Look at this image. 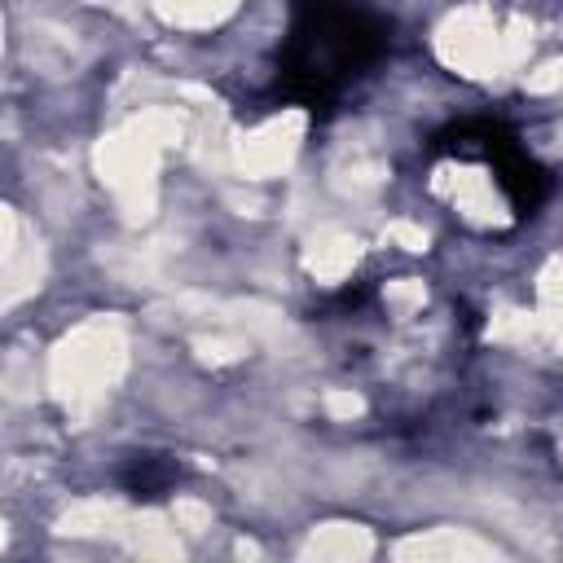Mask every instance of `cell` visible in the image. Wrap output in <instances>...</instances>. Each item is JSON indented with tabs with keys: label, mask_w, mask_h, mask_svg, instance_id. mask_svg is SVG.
<instances>
[{
	"label": "cell",
	"mask_w": 563,
	"mask_h": 563,
	"mask_svg": "<svg viewBox=\"0 0 563 563\" xmlns=\"http://www.w3.org/2000/svg\"><path fill=\"white\" fill-rule=\"evenodd\" d=\"M172 479H176V471H172V462H163V457H132V466L123 471V484H128V493L141 501H150V497H163L167 488H172Z\"/></svg>",
	"instance_id": "obj_3"
},
{
	"label": "cell",
	"mask_w": 563,
	"mask_h": 563,
	"mask_svg": "<svg viewBox=\"0 0 563 563\" xmlns=\"http://www.w3.org/2000/svg\"><path fill=\"white\" fill-rule=\"evenodd\" d=\"M387 22L356 0H299L277 57V101L330 114L339 92L387 53Z\"/></svg>",
	"instance_id": "obj_1"
},
{
	"label": "cell",
	"mask_w": 563,
	"mask_h": 563,
	"mask_svg": "<svg viewBox=\"0 0 563 563\" xmlns=\"http://www.w3.org/2000/svg\"><path fill=\"white\" fill-rule=\"evenodd\" d=\"M431 154H453V158H479V163H488L497 172L501 194L510 198L515 220L537 216L541 202L554 189L550 172L519 145V136L501 119H462V123H449L444 132L431 136Z\"/></svg>",
	"instance_id": "obj_2"
}]
</instances>
